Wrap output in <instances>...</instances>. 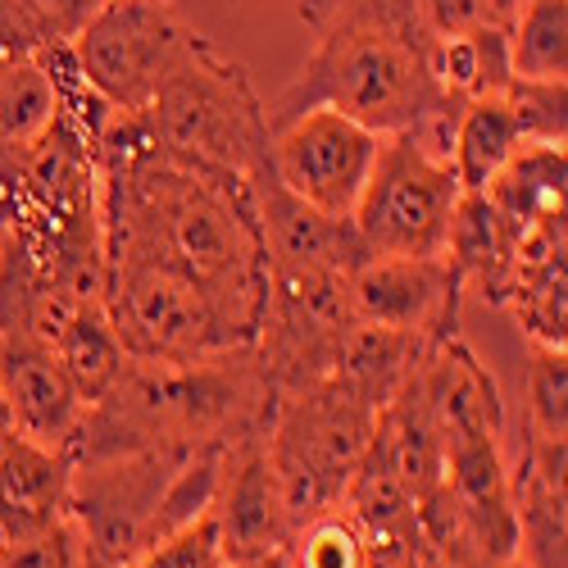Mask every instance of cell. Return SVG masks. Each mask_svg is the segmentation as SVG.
I'll return each mask as SVG.
<instances>
[{"instance_id": "obj_28", "label": "cell", "mask_w": 568, "mask_h": 568, "mask_svg": "<svg viewBox=\"0 0 568 568\" xmlns=\"http://www.w3.org/2000/svg\"><path fill=\"white\" fill-rule=\"evenodd\" d=\"M423 19L437 37H450V32H468V28H483V23H500L491 0H418Z\"/></svg>"}, {"instance_id": "obj_8", "label": "cell", "mask_w": 568, "mask_h": 568, "mask_svg": "<svg viewBox=\"0 0 568 568\" xmlns=\"http://www.w3.org/2000/svg\"><path fill=\"white\" fill-rule=\"evenodd\" d=\"M186 450L151 446L110 459H87L69 473V518L78 524L87 550L123 568L151 541H160V514L173 487V473Z\"/></svg>"}, {"instance_id": "obj_15", "label": "cell", "mask_w": 568, "mask_h": 568, "mask_svg": "<svg viewBox=\"0 0 568 568\" xmlns=\"http://www.w3.org/2000/svg\"><path fill=\"white\" fill-rule=\"evenodd\" d=\"M518 232L483 192H464L446 232V264L455 268L464 296L478 292L487 305H505V292L514 282V246Z\"/></svg>"}, {"instance_id": "obj_22", "label": "cell", "mask_w": 568, "mask_h": 568, "mask_svg": "<svg viewBox=\"0 0 568 568\" xmlns=\"http://www.w3.org/2000/svg\"><path fill=\"white\" fill-rule=\"evenodd\" d=\"M287 559L292 568H368V537L359 518L346 505H337L305 518L292 532Z\"/></svg>"}, {"instance_id": "obj_23", "label": "cell", "mask_w": 568, "mask_h": 568, "mask_svg": "<svg viewBox=\"0 0 568 568\" xmlns=\"http://www.w3.org/2000/svg\"><path fill=\"white\" fill-rule=\"evenodd\" d=\"M528 437L568 442V355L532 346L528 364Z\"/></svg>"}, {"instance_id": "obj_7", "label": "cell", "mask_w": 568, "mask_h": 568, "mask_svg": "<svg viewBox=\"0 0 568 568\" xmlns=\"http://www.w3.org/2000/svg\"><path fill=\"white\" fill-rule=\"evenodd\" d=\"M192 41L196 28H186L169 0H105V10L69 41V51L82 82L110 110L141 114Z\"/></svg>"}, {"instance_id": "obj_5", "label": "cell", "mask_w": 568, "mask_h": 568, "mask_svg": "<svg viewBox=\"0 0 568 568\" xmlns=\"http://www.w3.org/2000/svg\"><path fill=\"white\" fill-rule=\"evenodd\" d=\"M464 186L437 151H428L414 132L383 136V151L351 210V223L368 255L428 260L446 251V232Z\"/></svg>"}, {"instance_id": "obj_17", "label": "cell", "mask_w": 568, "mask_h": 568, "mask_svg": "<svg viewBox=\"0 0 568 568\" xmlns=\"http://www.w3.org/2000/svg\"><path fill=\"white\" fill-rule=\"evenodd\" d=\"M528 146L524 119L514 114L509 97H478L464 101L455 141H450V169L464 192H487V182Z\"/></svg>"}, {"instance_id": "obj_30", "label": "cell", "mask_w": 568, "mask_h": 568, "mask_svg": "<svg viewBox=\"0 0 568 568\" xmlns=\"http://www.w3.org/2000/svg\"><path fill=\"white\" fill-rule=\"evenodd\" d=\"M14 433H19V423H14V409H10L6 392H0V442H10Z\"/></svg>"}, {"instance_id": "obj_32", "label": "cell", "mask_w": 568, "mask_h": 568, "mask_svg": "<svg viewBox=\"0 0 568 568\" xmlns=\"http://www.w3.org/2000/svg\"><path fill=\"white\" fill-rule=\"evenodd\" d=\"M491 568H524V564H518V559H500V564H491Z\"/></svg>"}, {"instance_id": "obj_4", "label": "cell", "mask_w": 568, "mask_h": 568, "mask_svg": "<svg viewBox=\"0 0 568 568\" xmlns=\"http://www.w3.org/2000/svg\"><path fill=\"white\" fill-rule=\"evenodd\" d=\"M377 414L383 409H373L337 373L292 396H277L268 418V459L277 468L292 528L346 500V487L373 442Z\"/></svg>"}, {"instance_id": "obj_31", "label": "cell", "mask_w": 568, "mask_h": 568, "mask_svg": "<svg viewBox=\"0 0 568 568\" xmlns=\"http://www.w3.org/2000/svg\"><path fill=\"white\" fill-rule=\"evenodd\" d=\"M518 6H524V0H491V10H496V19H500V23H509Z\"/></svg>"}, {"instance_id": "obj_1", "label": "cell", "mask_w": 568, "mask_h": 568, "mask_svg": "<svg viewBox=\"0 0 568 568\" xmlns=\"http://www.w3.org/2000/svg\"><path fill=\"white\" fill-rule=\"evenodd\" d=\"M301 19L310 28V55L292 87L264 105L268 128L327 105L392 136L455 101L433 78L437 32L418 0H305Z\"/></svg>"}, {"instance_id": "obj_16", "label": "cell", "mask_w": 568, "mask_h": 568, "mask_svg": "<svg viewBox=\"0 0 568 568\" xmlns=\"http://www.w3.org/2000/svg\"><path fill=\"white\" fill-rule=\"evenodd\" d=\"M514 227L564 219L568 201V146L564 141H528L483 192Z\"/></svg>"}, {"instance_id": "obj_18", "label": "cell", "mask_w": 568, "mask_h": 568, "mask_svg": "<svg viewBox=\"0 0 568 568\" xmlns=\"http://www.w3.org/2000/svg\"><path fill=\"white\" fill-rule=\"evenodd\" d=\"M433 78L446 97L455 101H478V97H505L514 82L509 60V28L483 23L468 32L437 37L433 45Z\"/></svg>"}, {"instance_id": "obj_11", "label": "cell", "mask_w": 568, "mask_h": 568, "mask_svg": "<svg viewBox=\"0 0 568 568\" xmlns=\"http://www.w3.org/2000/svg\"><path fill=\"white\" fill-rule=\"evenodd\" d=\"M210 514H214L219 546H223L227 564L287 550L296 528H292L287 500H282L277 468L268 459V428L232 442L223 450V473H219V491H214Z\"/></svg>"}, {"instance_id": "obj_24", "label": "cell", "mask_w": 568, "mask_h": 568, "mask_svg": "<svg viewBox=\"0 0 568 568\" xmlns=\"http://www.w3.org/2000/svg\"><path fill=\"white\" fill-rule=\"evenodd\" d=\"M123 568H227V555H223L219 528H214V514H201L186 528L151 541L141 555H132Z\"/></svg>"}, {"instance_id": "obj_13", "label": "cell", "mask_w": 568, "mask_h": 568, "mask_svg": "<svg viewBox=\"0 0 568 568\" xmlns=\"http://www.w3.org/2000/svg\"><path fill=\"white\" fill-rule=\"evenodd\" d=\"M564 450L568 442L528 437L509 468V505H514V559L524 568H568V487H564Z\"/></svg>"}, {"instance_id": "obj_19", "label": "cell", "mask_w": 568, "mask_h": 568, "mask_svg": "<svg viewBox=\"0 0 568 568\" xmlns=\"http://www.w3.org/2000/svg\"><path fill=\"white\" fill-rule=\"evenodd\" d=\"M45 346L60 355V364L69 368V377L78 383V392H82L87 405L97 400V396H105V387L114 383L123 359H128L123 346H119V337H114V323L105 314V296L78 301Z\"/></svg>"}, {"instance_id": "obj_25", "label": "cell", "mask_w": 568, "mask_h": 568, "mask_svg": "<svg viewBox=\"0 0 568 568\" xmlns=\"http://www.w3.org/2000/svg\"><path fill=\"white\" fill-rule=\"evenodd\" d=\"M509 105L524 119L528 141H568V82H509Z\"/></svg>"}, {"instance_id": "obj_9", "label": "cell", "mask_w": 568, "mask_h": 568, "mask_svg": "<svg viewBox=\"0 0 568 568\" xmlns=\"http://www.w3.org/2000/svg\"><path fill=\"white\" fill-rule=\"evenodd\" d=\"M377 151H383V132H373L327 105L301 110L268 128L273 178L292 196L333 219H351Z\"/></svg>"}, {"instance_id": "obj_6", "label": "cell", "mask_w": 568, "mask_h": 568, "mask_svg": "<svg viewBox=\"0 0 568 568\" xmlns=\"http://www.w3.org/2000/svg\"><path fill=\"white\" fill-rule=\"evenodd\" d=\"M105 314L128 359L251 351L201 287L146 260H105Z\"/></svg>"}, {"instance_id": "obj_26", "label": "cell", "mask_w": 568, "mask_h": 568, "mask_svg": "<svg viewBox=\"0 0 568 568\" xmlns=\"http://www.w3.org/2000/svg\"><path fill=\"white\" fill-rule=\"evenodd\" d=\"M0 568H87V541L73 518H60L37 537L0 546Z\"/></svg>"}, {"instance_id": "obj_29", "label": "cell", "mask_w": 568, "mask_h": 568, "mask_svg": "<svg viewBox=\"0 0 568 568\" xmlns=\"http://www.w3.org/2000/svg\"><path fill=\"white\" fill-rule=\"evenodd\" d=\"M227 568H292V559H287V550H273V555L242 559V564H227Z\"/></svg>"}, {"instance_id": "obj_2", "label": "cell", "mask_w": 568, "mask_h": 568, "mask_svg": "<svg viewBox=\"0 0 568 568\" xmlns=\"http://www.w3.org/2000/svg\"><path fill=\"white\" fill-rule=\"evenodd\" d=\"M273 405L277 392L268 387L255 351H223L201 359H123L105 396L82 409L64 459L87 464L151 446H232L264 433Z\"/></svg>"}, {"instance_id": "obj_20", "label": "cell", "mask_w": 568, "mask_h": 568, "mask_svg": "<svg viewBox=\"0 0 568 568\" xmlns=\"http://www.w3.org/2000/svg\"><path fill=\"white\" fill-rule=\"evenodd\" d=\"M505 28L514 78L568 82V0H524Z\"/></svg>"}, {"instance_id": "obj_21", "label": "cell", "mask_w": 568, "mask_h": 568, "mask_svg": "<svg viewBox=\"0 0 568 568\" xmlns=\"http://www.w3.org/2000/svg\"><path fill=\"white\" fill-rule=\"evenodd\" d=\"M60 91L37 60L0 64V146L23 151L55 123Z\"/></svg>"}, {"instance_id": "obj_10", "label": "cell", "mask_w": 568, "mask_h": 568, "mask_svg": "<svg viewBox=\"0 0 568 568\" xmlns=\"http://www.w3.org/2000/svg\"><path fill=\"white\" fill-rule=\"evenodd\" d=\"M351 314L364 327L418 337V342H446L459 333V305L464 287L446 255L405 260V255H368L346 277Z\"/></svg>"}, {"instance_id": "obj_27", "label": "cell", "mask_w": 568, "mask_h": 568, "mask_svg": "<svg viewBox=\"0 0 568 568\" xmlns=\"http://www.w3.org/2000/svg\"><path fill=\"white\" fill-rule=\"evenodd\" d=\"M32 23L51 45H69L91 19L105 10V0H23Z\"/></svg>"}, {"instance_id": "obj_12", "label": "cell", "mask_w": 568, "mask_h": 568, "mask_svg": "<svg viewBox=\"0 0 568 568\" xmlns=\"http://www.w3.org/2000/svg\"><path fill=\"white\" fill-rule=\"evenodd\" d=\"M0 392H6L23 437L64 455L87 400L51 346L32 333L0 337Z\"/></svg>"}, {"instance_id": "obj_3", "label": "cell", "mask_w": 568, "mask_h": 568, "mask_svg": "<svg viewBox=\"0 0 568 568\" xmlns=\"http://www.w3.org/2000/svg\"><path fill=\"white\" fill-rule=\"evenodd\" d=\"M141 119L160 146L182 160H201L242 178L268 164L264 101L255 97L246 69L219 55L201 32L155 87Z\"/></svg>"}, {"instance_id": "obj_14", "label": "cell", "mask_w": 568, "mask_h": 568, "mask_svg": "<svg viewBox=\"0 0 568 568\" xmlns=\"http://www.w3.org/2000/svg\"><path fill=\"white\" fill-rule=\"evenodd\" d=\"M73 464L23 433L0 442V546L37 537L69 518Z\"/></svg>"}]
</instances>
